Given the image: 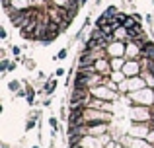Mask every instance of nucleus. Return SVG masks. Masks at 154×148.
I'll use <instances>...</instances> for the list:
<instances>
[{"label": "nucleus", "instance_id": "9d476101", "mask_svg": "<svg viewBox=\"0 0 154 148\" xmlns=\"http://www.w3.org/2000/svg\"><path fill=\"white\" fill-rule=\"evenodd\" d=\"M66 55H68V49H60L59 53L55 55V61H63V59H66Z\"/></svg>", "mask_w": 154, "mask_h": 148}, {"label": "nucleus", "instance_id": "0eeeda50", "mask_svg": "<svg viewBox=\"0 0 154 148\" xmlns=\"http://www.w3.org/2000/svg\"><path fill=\"white\" fill-rule=\"evenodd\" d=\"M103 14L107 16V18H115L119 12H117V6H115V4H111V6H107V8L103 10Z\"/></svg>", "mask_w": 154, "mask_h": 148}, {"label": "nucleus", "instance_id": "39448f33", "mask_svg": "<svg viewBox=\"0 0 154 148\" xmlns=\"http://www.w3.org/2000/svg\"><path fill=\"white\" fill-rule=\"evenodd\" d=\"M57 90V80H49V82L45 84V88H43V92H45V95H51L53 92Z\"/></svg>", "mask_w": 154, "mask_h": 148}, {"label": "nucleus", "instance_id": "20e7f679", "mask_svg": "<svg viewBox=\"0 0 154 148\" xmlns=\"http://www.w3.org/2000/svg\"><path fill=\"white\" fill-rule=\"evenodd\" d=\"M125 66V57H111V68L113 70H121Z\"/></svg>", "mask_w": 154, "mask_h": 148}, {"label": "nucleus", "instance_id": "f257e3e1", "mask_svg": "<svg viewBox=\"0 0 154 148\" xmlns=\"http://www.w3.org/2000/svg\"><path fill=\"white\" fill-rule=\"evenodd\" d=\"M125 72L127 78H133V76H140L139 70H143V66H140V59H127L125 61V66L121 68Z\"/></svg>", "mask_w": 154, "mask_h": 148}, {"label": "nucleus", "instance_id": "1a4fd4ad", "mask_svg": "<svg viewBox=\"0 0 154 148\" xmlns=\"http://www.w3.org/2000/svg\"><path fill=\"white\" fill-rule=\"evenodd\" d=\"M20 88H22V86H20V82H18V80H12V82L8 84V90H10V92H18Z\"/></svg>", "mask_w": 154, "mask_h": 148}, {"label": "nucleus", "instance_id": "412c9836", "mask_svg": "<svg viewBox=\"0 0 154 148\" xmlns=\"http://www.w3.org/2000/svg\"><path fill=\"white\" fill-rule=\"evenodd\" d=\"M86 2H88V0H82V4H86Z\"/></svg>", "mask_w": 154, "mask_h": 148}, {"label": "nucleus", "instance_id": "f8f14e48", "mask_svg": "<svg viewBox=\"0 0 154 148\" xmlns=\"http://www.w3.org/2000/svg\"><path fill=\"white\" fill-rule=\"evenodd\" d=\"M35 121H37V119H27L26 121V131H31L35 127Z\"/></svg>", "mask_w": 154, "mask_h": 148}, {"label": "nucleus", "instance_id": "a211bd4d", "mask_svg": "<svg viewBox=\"0 0 154 148\" xmlns=\"http://www.w3.org/2000/svg\"><path fill=\"white\" fill-rule=\"evenodd\" d=\"M133 16H135V20H137V22H139V23L143 22V16H140V14H133Z\"/></svg>", "mask_w": 154, "mask_h": 148}, {"label": "nucleus", "instance_id": "423d86ee", "mask_svg": "<svg viewBox=\"0 0 154 148\" xmlns=\"http://www.w3.org/2000/svg\"><path fill=\"white\" fill-rule=\"evenodd\" d=\"M123 26L127 27V29H133V27H137V26H139V22L135 20V16H127V20L123 22Z\"/></svg>", "mask_w": 154, "mask_h": 148}, {"label": "nucleus", "instance_id": "4be33fe9", "mask_svg": "<svg viewBox=\"0 0 154 148\" xmlns=\"http://www.w3.org/2000/svg\"><path fill=\"white\" fill-rule=\"evenodd\" d=\"M33 148H39V146H33Z\"/></svg>", "mask_w": 154, "mask_h": 148}, {"label": "nucleus", "instance_id": "aec40b11", "mask_svg": "<svg viewBox=\"0 0 154 148\" xmlns=\"http://www.w3.org/2000/svg\"><path fill=\"white\" fill-rule=\"evenodd\" d=\"M43 2H45V4H53V2H55V0H43Z\"/></svg>", "mask_w": 154, "mask_h": 148}, {"label": "nucleus", "instance_id": "6ab92c4d", "mask_svg": "<svg viewBox=\"0 0 154 148\" xmlns=\"http://www.w3.org/2000/svg\"><path fill=\"white\" fill-rule=\"evenodd\" d=\"M12 70H16V62H10V68H8V72H12Z\"/></svg>", "mask_w": 154, "mask_h": 148}, {"label": "nucleus", "instance_id": "2eb2a0df", "mask_svg": "<svg viewBox=\"0 0 154 148\" xmlns=\"http://www.w3.org/2000/svg\"><path fill=\"white\" fill-rule=\"evenodd\" d=\"M26 66L27 68H35V62L33 61H26Z\"/></svg>", "mask_w": 154, "mask_h": 148}, {"label": "nucleus", "instance_id": "9b49d317", "mask_svg": "<svg viewBox=\"0 0 154 148\" xmlns=\"http://www.w3.org/2000/svg\"><path fill=\"white\" fill-rule=\"evenodd\" d=\"M8 68H10V61H8V59H2V62H0V70H2V72H8Z\"/></svg>", "mask_w": 154, "mask_h": 148}, {"label": "nucleus", "instance_id": "ddd939ff", "mask_svg": "<svg viewBox=\"0 0 154 148\" xmlns=\"http://www.w3.org/2000/svg\"><path fill=\"white\" fill-rule=\"evenodd\" d=\"M20 53H22V49H20L18 45H14V47H12V55H14L16 59H20Z\"/></svg>", "mask_w": 154, "mask_h": 148}, {"label": "nucleus", "instance_id": "4468645a", "mask_svg": "<svg viewBox=\"0 0 154 148\" xmlns=\"http://www.w3.org/2000/svg\"><path fill=\"white\" fill-rule=\"evenodd\" d=\"M49 125H51V127H53V129H55V131L59 129V121H57L55 117H51V119H49Z\"/></svg>", "mask_w": 154, "mask_h": 148}, {"label": "nucleus", "instance_id": "f03ea898", "mask_svg": "<svg viewBox=\"0 0 154 148\" xmlns=\"http://www.w3.org/2000/svg\"><path fill=\"white\" fill-rule=\"evenodd\" d=\"M125 49H127L125 41H113L111 45L107 47V55H109V59H111V57H125Z\"/></svg>", "mask_w": 154, "mask_h": 148}, {"label": "nucleus", "instance_id": "6e6552de", "mask_svg": "<svg viewBox=\"0 0 154 148\" xmlns=\"http://www.w3.org/2000/svg\"><path fill=\"white\" fill-rule=\"evenodd\" d=\"M27 88V103H29V105H33V103H35V90H33V88H31V86H26Z\"/></svg>", "mask_w": 154, "mask_h": 148}, {"label": "nucleus", "instance_id": "7ed1b4c3", "mask_svg": "<svg viewBox=\"0 0 154 148\" xmlns=\"http://www.w3.org/2000/svg\"><path fill=\"white\" fill-rule=\"evenodd\" d=\"M140 59H150V61H154V41L152 39H148L146 43L140 45Z\"/></svg>", "mask_w": 154, "mask_h": 148}, {"label": "nucleus", "instance_id": "f3484780", "mask_svg": "<svg viewBox=\"0 0 154 148\" xmlns=\"http://www.w3.org/2000/svg\"><path fill=\"white\" fill-rule=\"evenodd\" d=\"M63 74H64L63 68H57V70H55V76H63Z\"/></svg>", "mask_w": 154, "mask_h": 148}, {"label": "nucleus", "instance_id": "dca6fc26", "mask_svg": "<svg viewBox=\"0 0 154 148\" xmlns=\"http://www.w3.org/2000/svg\"><path fill=\"white\" fill-rule=\"evenodd\" d=\"M8 37V33H6V29H0V39H6Z\"/></svg>", "mask_w": 154, "mask_h": 148}]
</instances>
